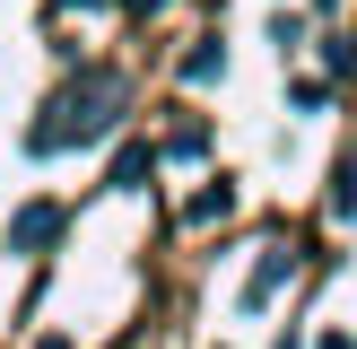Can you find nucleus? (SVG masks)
<instances>
[{
    "label": "nucleus",
    "instance_id": "1",
    "mask_svg": "<svg viewBox=\"0 0 357 349\" xmlns=\"http://www.w3.org/2000/svg\"><path fill=\"white\" fill-rule=\"evenodd\" d=\"M122 122H131V79H122L114 61H79L44 105H35V122L17 131V149L26 157H70V149L114 140Z\"/></svg>",
    "mask_w": 357,
    "mask_h": 349
},
{
    "label": "nucleus",
    "instance_id": "14",
    "mask_svg": "<svg viewBox=\"0 0 357 349\" xmlns=\"http://www.w3.org/2000/svg\"><path fill=\"white\" fill-rule=\"evenodd\" d=\"M35 349H70V341H61V332H52V341H35Z\"/></svg>",
    "mask_w": 357,
    "mask_h": 349
},
{
    "label": "nucleus",
    "instance_id": "5",
    "mask_svg": "<svg viewBox=\"0 0 357 349\" xmlns=\"http://www.w3.org/2000/svg\"><path fill=\"white\" fill-rule=\"evenodd\" d=\"M149 174H157V149L149 140H122L114 149V192H149Z\"/></svg>",
    "mask_w": 357,
    "mask_h": 349
},
{
    "label": "nucleus",
    "instance_id": "10",
    "mask_svg": "<svg viewBox=\"0 0 357 349\" xmlns=\"http://www.w3.org/2000/svg\"><path fill=\"white\" fill-rule=\"evenodd\" d=\"M331 209H340V218H349V209H357V157H349V166H340V174H331Z\"/></svg>",
    "mask_w": 357,
    "mask_h": 349
},
{
    "label": "nucleus",
    "instance_id": "9",
    "mask_svg": "<svg viewBox=\"0 0 357 349\" xmlns=\"http://www.w3.org/2000/svg\"><path fill=\"white\" fill-rule=\"evenodd\" d=\"M288 105H296V114H331V79H296Z\"/></svg>",
    "mask_w": 357,
    "mask_h": 349
},
{
    "label": "nucleus",
    "instance_id": "2",
    "mask_svg": "<svg viewBox=\"0 0 357 349\" xmlns=\"http://www.w3.org/2000/svg\"><path fill=\"white\" fill-rule=\"evenodd\" d=\"M61 227H70V209H61V201H17V218L0 227V244H9L17 262H44L52 244H61Z\"/></svg>",
    "mask_w": 357,
    "mask_h": 349
},
{
    "label": "nucleus",
    "instance_id": "13",
    "mask_svg": "<svg viewBox=\"0 0 357 349\" xmlns=\"http://www.w3.org/2000/svg\"><path fill=\"white\" fill-rule=\"evenodd\" d=\"M271 349H305V341H296V332H279V341H271Z\"/></svg>",
    "mask_w": 357,
    "mask_h": 349
},
{
    "label": "nucleus",
    "instance_id": "4",
    "mask_svg": "<svg viewBox=\"0 0 357 349\" xmlns=\"http://www.w3.org/2000/svg\"><path fill=\"white\" fill-rule=\"evenodd\" d=\"M218 79H227V44H218V35H201V44L174 61V87H218Z\"/></svg>",
    "mask_w": 357,
    "mask_h": 349
},
{
    "label": "nucleus",
    "instance_id": "11",
    "mask_svg": "<svg viewBox=\"0 0 357 349\" xmlns=\"http://www.w3.org/2000/svg\"><path fill=\"white\" fill-rule=\"evenodd\" d=\"M314 349H357V341H349V332H323V341H314Z\"/></svg>",
    "mask_w": 357,
    "mask_h": 349
},
{
    "label": "nucleus",
    "instance_id": "8",
    "mask_svg": "<svg viewBox=\"0 0 357 349\" xmlns=\"http://www.w3.org/2000/svg\"><path fill=\"white\" fill-rule=\"evenodd\" d=\"M349 70H357V44H349V35H323V79H331V87H340V79H349Z\"/></svg>",
    "mask_w": 357,
    "mask_h": 349
},
{
    "label": "nucleus",
    "instance_id": "7",
    "mask_svg": "<svg viewBox=\"0 0 357 349\" xmlns=\"http://www.w3.org/2000/svg\"><path fill=\"white\" fill-rule=\"evenodd\" d=\"M166 157H209V122H174V131H166Z\"/></svg>",
    "mask_w": 357,
    "mask_h": 349
},
{
    "label": "nucleus",
    "instance_id": "15",
    "mask_svg": "<svg viewBox=\"0 0 357 349\" xmlns=\"http://www.w3.org/2000/svg\"><path fill=\"white\" fill-rule=\"evenodd\" d=\"M314 9H323V17H331V9H340V0H314Z\"/></svg>",
    "mask_w": 357,
    "mask_h": 349
},
{
    "label": "nucleus",
    "instance_id": "6",
    "mask_svg": "<svg viewBox=\"0 0 357 349\" xmlns=\"http://www.w3.org/2000/svg\"><path fill=\"white\" fill-rule=\"evenodd\" d=\"M227 209H236V184H227V174H218V184H209V192H201V201H192V209H183V218H192V227H218V218H227Z\"/></svg>",
    "mask_w": 357,
    "mask_h": 349
},
{
    "label": "nucleus",
    "instance_id": "3",
    "mask_svg": "<svg viewBox=\"0 0 357 349\" xmlns=\"http://www.w3.org/2000/svg\"><path fill=\"white\" fill-rule=\"evenodd\" d=\"M305 271V244H271V253L253 262V279H244V314H261V306H279V288Z\"/></svg>",
    "mask_w": 357,
    "mask_h": 349
},
{
    "label": "nucleus",
    "instance_id": "12",
    "mask_svg": "<svg viewBox=\"0 0 357 349\" xmlns=\"http://www.w3.org/2000/svg\"><path fill=\"white\" fill-rule=\"evenodd\" d=\"M157 9H166V0H131V17H157Z\"/></svg>",
    "mask_w": 357,
    "mask_h": 349
}]
</instances>
